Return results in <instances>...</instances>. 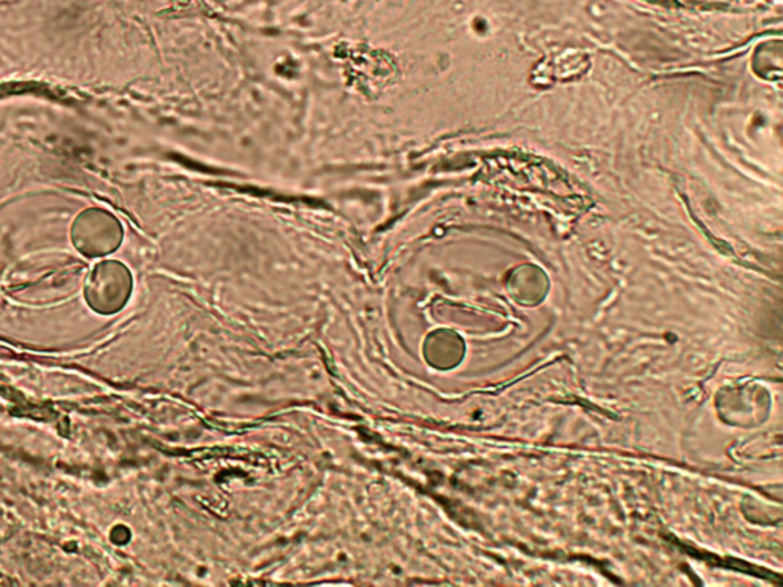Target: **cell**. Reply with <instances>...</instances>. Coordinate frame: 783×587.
Returning a JSON list of instances; mask_svg holds the SVG:
<instances>
[{"instance_id": "6da1fadb", "label": "cell", "mask_w": 783, "mask_h": 587, "mask_svg": "<svg viewBox=\"0 0 783 587\" xmlns=\"http://www.w3.org/2000/svg\"><path fill=\"white\" fill-rule=\"evenodd\" d=\"M132 280L126 267L117 262H106L97 268L91 280L89 297H97L93 308L105 305L106 311H116L126 304L130 296Z\"/></svg>"}, {"instance_id": "7a4b0ae2", "label": "cell", "mask_w": 783, "mask_h": 587, "mask_svg": "<svg viewBox=\"0 0 783 587\" xmlns=\"http://www.w3.org/2000/svg\"><path fill=\"white\" fill-rule=\"evenodd\" d=\"M76 230L88 231L77 239L79 248L85 252H109L116 250L121 240V227L118 220L103 211L91 210L83 213L77 222Z\"/></svg>"}]
</instances>
